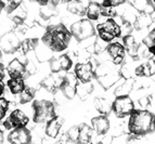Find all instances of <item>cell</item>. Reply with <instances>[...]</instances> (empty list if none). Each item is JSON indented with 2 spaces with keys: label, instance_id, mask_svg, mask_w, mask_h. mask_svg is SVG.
<instances>
[{
  "label": "cell",
  "instance_id": "1",
  "mask_svg": "<svg viewBox=\"0 0 155 144\" xmlns=\"http://www.w3.org/2000/svg\"><path fill=\"white\" fill-rule=\"evenodd\" d=\"M72 39L71 31L63 24L49 25L41 36V44L52 52H62L67 49Z\"/></svg>",
  "mask_w": 155,
  "mask_h": 144
},
{
  "label": "cell",
  "instance_id": "2",
  "mask_svg": "<svg viewBox=\"0 0 155 144\" xmlns=\"http://www.w3.org/2000/svg\"><path fill=\"white\" fill-rule=\"evenodd\" d=\"M128 131L136 138L153 133L155 131V114L144 108H134L129 115Z\"/></svg>",
  "mask_w": 155,
  "mask_h": 144
},
{
  "label": "cell",
  "instance_id": "3",
  "mask_svg": "<svg viewBox=\"0 0 155 144\" xmlns=\"http://www.w3.org/2000/svg\"><path fill=\"white\" fill-rule=\"evenodd\" d=\"M33 107V121L35 123H45L55 116V107L53 102L49 100H35Z\"/></svg>",
  "mask_w": 155,
  "mask_h": 144
},
{
  "label": "cell",
  "instance_id": "4",
  "mask_svg": "<svg viewBox=\"0 0 155 144\" xmlns=\"http://www.w3.org/2000/svg\"><path fill=\"white\" fill-rule=\"evenodd\" d=\"M97 31L100 40L104 42H111L122 36V27L113 18H107L104 22L98 24Z\"/></svg>",
  "mask_w": 155,
  "mask_h": 144
},
{
  "label": "cell",
  "instance_id": "5",
  "mask_svg": "<svg viewBox=\"0 0 155 144\" xmlns=\"http://www.w3.org/2000/svg\"><path fill=\"white\" fill-rule=\"evenodd\" d=\"M70 31L72 37H74L78 42H84L88 39L93 38L96 35V28L89 18H83L73 23L70 27Z\"/></svg>",
  "mask_w": 155,
  "mask_h": 144
},
{
  "label": "cell",
  "instance_id": "6",
  "mask_svg": "<svg viewBox=\"0 0 155 144\" xmlns=\"http://www.w3.org/2000/svg\"><path fill=\"white\" fill-rule=\"evenodd\" d=\"M134 100L128 94L116 95L115 100L112 103V112L118 118H125L134 112Z\"/></svg>",
  "mask_w": 155,
  "mask_h": 144
},
{
  "label": "cell",
  "instance_id": "7",
  "mask_svg": "<svg viewBox=\"0 0 155 144\" xmlns=\"http://www.w3.org/2000/svg\"><path fill=\"white\" fill-rule=\"evenodd\" d=\"M93 129L87 123H81L79 126L71 128L67 132L68 142L73 143H90L92 139Z\"/></svg>",
  "mask_w": 155,
  "mask_h": 144
},
{
  "label": "cell",
  "instance_id": "8",
  "mask_svg": "<svg viewBox=\"0 0 155 144\" xmlns=\"http://www.w3.org/2000/svg\"><path fill=\"white\" fill-rule=\"evenodd\" d=\"M21 46V39L16 31H10L0 37V50L5 54L15 53Z\"/></svg>",
  "mask_w": 155,
  "mask_h": 144
},
{
  "label": "cell",
  "instance_id": "9",
  "mask_svg": "<svg viewBox=\"0 0 155 144\" xmlns=\"http://www.w3.org/2000/svg\"><path fill=\"white\" fill-rule=\"evenodd\" d=\"M10 78H23L25 79L31 74L27 62H24L21 57H15L10 62L5 68Z\"/></svg>",
  "mask_w": 155,
  "mask_h": 144
},
{
  "label": "cell",
  "instance_id": "10",
  "mask_svg": "<svg viewBox=\"0 0 155 144\" xmlns=\"http://www.w3.org/2000/svg\"><path fill=\"white\" fill-rule=\"evenodd\" d=\"M29 123L28 116H26L25 113L21 110H14L10 115L3 121V127L7 130L20 128V127H26Z\"/></svg>",
  "mask_w": 155,
  "mask_h": 144
},
{
  "label": "cell",
  "instance_id": "11",
  "mask_svg": "<svg viewBox=\"0 0 155 144\" xmlns=\"http://www.w3.org/2000/svg\"><path fill=\"white\" fill-rule=\"evenodd\" d=\"M77 86H78V79L73 73H67L64 75L63 80L60 85V90L62 91L63 95L68 100L74 99V97L77 93Z\"/></svg>",
  "mask_w": 155,
  "mask_h": 144
},
{
  "label": "cell",
  "instance_id": "12",
  "mask_svg": "<svg viewBox=\"0 0 155 144\" xmlns=\"http://www.w3.org/2000/svg\"><path fill=\"white\" fill-rule=\"evenodd\" d=\"M74 74L77 77L78 81L86 83V82H91V80L94 78L96 73L90 62H85V63H77L75 65Z\"/></svg>",
  "mask_w": 155,
  "mask_h": 144
},
{
  "label": "cell",
  "instance_id": "13",
  "mask_svg": "<svg viewBox=\"0 0 155 144\" xmlns=\"http://www.w3.org/2000/svg\"><path fill=\"white\" fill-rule=\"evenodd\" d=\"M7 141L11 144H27L31 142V133L26 127L12 129L7 136Z\"/></svg>",
  "mask_w": 155,
  "mask_h": 144
},
{
  "label": "cell",
  "instance_id": "14",
  "mask_svg": "<svg viewBox=\"0 0 155 144\" xmlns=\"http://www.w3.org/2000/svg\"><path fill=\"white\" fill-rule=\"evenodd\" d=\"M73 66V61L66 53L61 54L57 57L50 59V70L51 73L68 72Z\"/></svg>",
  "mask_w": 155,
  "mask_h": 144
},
{
  "label": "cell",
  "instance_id": "15",
  "mask_svg": "<svg viewBox=\"0 0 155 144\" xmlns=\"http://www.w3.org/2000/svg\"><path fill=\"white\" fill-rule=\"evenodd\" d=\"M106 52L111 57L113 64L115 65H120L125 60L126 50H125L123 44L118 41H114V42L111 41V44L106 47Z\"/></svg>",
  "mask_w": 155,
  "mask_h": 144
},
{
  "label": "cell",
  "instance_id": "16",
  "mask_svg": "<svg viewBox=\"0 0 155 144\" xmlns=\"http://www.w3.org/2000/svg\"><path fill=\"white\" fill-rule=\"evenodd\" d=\"M63 123H64V118H63L62 116H53L51 119H49L46 123V127H45V133H46V136L51 138V139H55L58 134L60 133V130L62 128Z\"/></svg>",
  "mask_w": 155,
  "mask_h": 144
},
{
  "label": "cell",
  "instance_id": "17",
  "mask_svg": "<svg viewBox=\"0 0 155 144\" xmlns=\"http://www.w3.org/2000/svg\"><path fill=\"white\" fill-rule=\"evenodd\" d=\"M91 123H92V129L99 136H104L105 133H107V131L110 130V126H111L109 118L105 115L93 117L91 119Z\"/></svg>",
  "mask_w": 155,
  "mask_h": 144
},
{
  "label": "cell",
  "instance_id": "18",
  "mask_svg": "<svg viewBox=\"0 0 155 144\" xmlns=\"http://www.w3.org/2000/svg\"><path fill=\"white\" fill-rule=\"evenodd\" d=\"M63 77L64 76H62L60 73H52L51 76H48V77L42 80L41 86L44 88H46L47 90L54 92L55 90L60 89V85L62 82Z\"/></svg>",
  "mask_w": 155,
  "mask_h": 144
},
{
  "label": "cell",
  "instance_id": "19",
  "mask_svg": "<svg viewBox=\"0 0 155 144\" xmlns=\"http://www.w3.org/2000/svg\"><path fill=\"white\" fill-rule=\"evenodd\" d=\"M123 46H124L126 52L129 54L130 57H138L140 44L136 41V38L132 35H125L123 37Z\"/></svg>",
  "mask_w": 155,
  "mask_h": 144
},
{
  "label": "cell",
  "instance_id": "20",
  "mask_svg": "<svg viewBox=\"0 0 155 144\" xmlns=\"http://www.w3.org/2000/svg\"><path fill=\"white\" fill-rule=\"evenodd\" d=\"M134 73L138 77H151L155 75V60L150 59L142 64H140L134 70Z\"/></svg>",
  "mask_w": 155,
  "mask_h": 144
},
{
  "label": "cell",
  "instance_id": "21",
  "mask_svg": "<svg viewBox=\"0 0 155 144\" xmlns=\"http://www.w3.org/2000/svg\"><path fill=\"white\" fill-rule=\"evenodd\" d=\"M86 16L90 21H97L101 16V3L96 1H89L86 8Z\"/></svg>",
  "mask_w": 155,
  "mask_h": 144
},
{
  "label": "cell",
  "instance_id": "22",
  "mask_svg": "<svg viewBox=\"0 0 155 144\" xmlns=\"http://www.w3.org/2000/svg\"><path fill=\"white\" fill-rule=\"evenodd\" d=\"M7 87L12 94L16 95L20 92H22L24 90V88L26 87L25 80L23 78H10L7 81Z\"/></svg>",
  "mask_w": 155,
  "mask_h": 144
},
{
  "label": "cell",
  "instance_id": "23",
  "mask_svg": "<svg viewBox=\"0 0 155 144\" xmlns=\"http://www.w3.org/2000/svg\"><path fill=\"white\" fill-rule=\"evenodd\" d=\"M94 107L101 114V115L109 116V114L112 112V103L109 100L104 98H96L94 101Z\"/></svg>",
  "mask_w": 155,
  "mask_h": 144
},
{
  "label": "cell",
  "instance_id": "24",
  "mask_svg": "<svg viewBox=\"0 0 155 144\" xmlns=\"http://www.w3.org/2000/svg\"><path fill=\"white\" fill-rule=\"evenodd\" d=\"M16 95H18V104L24 105L26 103L31 102V101L35 99V97H36V89L33 87H27V86H26V87L24 88V90Z\"/></svg>",
  "mask_w": 155,
  "mask_h": 144
},
{
  "label": "cell",
  "instance_id": "25",
  "mask_svg": "<svg viewBox=\"0 0 155 144\" xmlns=\"http://www.w3.org/2000/svg\"><path fill=\"white\" fill-rule=\"evenodd\" d=\"M86 7L81 0H70L67 2V11L76 15L84 16L86 14Z\"/></svg>",
  "mask_w": 155,
  "mask_h": 144
},
{
  "label": "cell",
  "instance_id": "26",
  "mask_svg": "<svg viewBox=\"0 0 155 144\" xmlns=\"http://www.w3.org/2000/svg\"><path fill=\"white\" fill-rule=\"evenodd\" d=\"M39 39L38 38H31V37H27L23 41H21V46H20V51L22 52V55H26L31 51H34L36 49V47L38 46Z\"/></svg>",
  "mask_w": 155,
  "mask_h": 144
},
{
  "label": "cell",
  "instance_id": "27",
  "mask_svg": "<svg viewBox=\"0 0 155 144\" xmlns=\"http://www.w3.org/2000/svg\"><path fill=\"white\" fill-rule=\"evenodd\" d=\"M10 15H11V21L14 23V25L21 26L24 23L25 18H27V12H26V10L24 9L23 5H21L20 7H18L15 10L13 11L12 13H10Z\"/></svg>",
  "mask_w": 155,
  "mask_h": 144
},
{
  "label": "cell",
  "instance_id": "28",
  "mask_svg": "<svg viewBox=\"0 0 155 144\" xmlns=\"http://www.w3.org/2000/svg\"><path fill=\"white\" fill-rule=\"evenodd\" d=\"M55 13V5L52 2H48L47 5H41V9L39 11V14L44 20H49L50 18L54 15Z\"/></svg>",
  "mask_w": 155,
  "mask_h": 144
},
{
  "label": "cell",
  "instance_id": "29",
  "mask_svg": "<svg viewBox=\"0 0 155 144\" xmlns=\"http://www.w3.org/2000/svg\"><path fill=\"white\" fill-rule=\"evenodd\" d=\"M143 44L147 49V51L155 57V28L149 33L147 37L143 39Z\"/></svg>",
  "mask_w": 155,
  "mask_h": 144
},
{
  "label": "cell",
  "instance_id": "30",
  "mask_svg": "<svg viewBox=\"0 0 155 144\" xmlns=\"http://www.w3.org/2000/svg\"><path fill=\"white\" fill-rule=\"evenodd\" d=\"M3 3H5V8L3 10L7 12V14H10L13 11L15 10L18 7L22 5L23 0H2Z\"/></svg>",
  "mask_w": 155,
  "mask_h": 144
},
{
  "label": "cell",
  "instance_id": "31",
  "mask_svg": "<svg viewBox=\"0 0 155 144\" xmlns=\"http://www.w3.org/2000/svg\"><path fill=\"white\" fill-rule=\"evenodd\" d=\"M9 108H10V102L5 98L0 97V120L5 118V116L8 113Z\"/></svg>",
  "mask_w": 155,
  "mask_h": 144
},
{
  "label": "cell",
  "instance_id": "32",
  "mask_svg": "<svg viewBox=\"0 0 155 144\" xmlns=\"http://www.w3.org/2000/svg\"><path fill=\"white\" fill-rule=\"evenodd\" d=\"M125 2H126V0H101V5L102 7L115 8V7L124 5Z\"/></svg>",
  "mask_w": 155,
  "mask_h": 144
},
{
  "label": "cell",
  "instance_id": "33",
  "mask_svg": "<svg viewBox=\"0 0 155 144\" xmlns=\"http://www.w3.org/2000/svg\"><path fill=\"white\" fill-rule=\"evenodd\" d=\"M101 15L104 18H114L116 15V11L114 8H110V7H102L101 5Z\"/></svg>",
  "mask_w": 155,
  "mask_h": 144
},
{
  "label": "cell",
  "instance_id": "34",
  "mask_svg": "<svg viewBox=\"0 0 155 144\" xmlns=\"http://www.w3.org/2000/svg\"><path fill=\"white\" fill-rule=\"evenodd\" d=\"M5 76V65L0 62V80H3Z\"/></svg>",
  "mask_w": 155,
  "mask_h": 144
},
{
  "label": "cell",
  "instance_id": "35",
  "mask_svg": "<svg viewBox=\"0 0 155 144\" xmlns=\"http://www.w3.org/2000/svg\"><path fill=\"white\" fill-rule=\"evenodd\" d=\"M145 2H147V7L149 8L152 9V11L155 12V0H145Z\"/></svg>",
  "mask_w": 155,
  "mask_h": 144
},
{
  "label": "cell",
  "instance_id": "36",
  "mask_svg": "<svg viewBox=\"0 0 155 144\" xmlns=\"http://www.w3.org/2000/svg\"><path fill=\"white\" fill-rule=\"evenodd\" d=\"M31 2H36L38 3L39 5H47V3L49 2V0H29Z\"/></svg>",
  "mask_w": 155,
  "mask_h": 144
},
{
  "label": "cell",
  "instance_id": "37",
  "mask_svg": "<svg viewBox=\"0 0 155 144\" xmlns=\"http://www.w3.org/2000/svg\"><path fill=\"white\" fill-rule=\"evenodd\" d=\"M5 92V83H3V80H0V97Z\"/></svg>",
  "mask_w": 155,
  "mask_h": 144
},
{
  "label": "cell",
  "instance_id": "38",
  "mask_svg": "<svg viewBox=\"0 0 155 144\" xmlns=\"http://www.w3.org/2000/svg\"><path fill=\"white\" fill-rule=\"evenodd\" d=\"M3 139H5V136H3V131L1 130V128H0V143H3Z\"/></svg>",
  "mask_w": 155,
  "mask_h": 144
},
{
  "label": "cell",
  "instance_id": "39",
  "mask_svg": "<svg viewBox=\"0 0 155 144\" xmlns=\"http://www.w3.org/2000/svg\"><path fill=\"white\" fill-rule=\"evenodd\" d=\"M3 8H5V3H3L2 0H0V15H1V12L3 11Z\"/></svg>",
  "mask_w": 155,
  "mask_h": 144
}]
</instances>
